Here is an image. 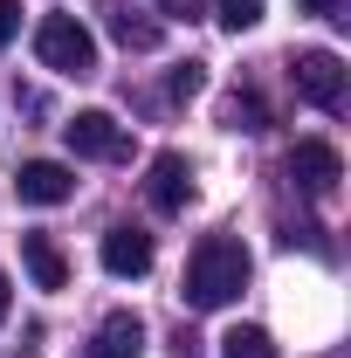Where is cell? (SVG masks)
Listing matches in <instances>:
<instances>
[{"mask_svg":"<svg viewBox=\"0 0 351 358\" xmlns=\"http://www.w3.org/2000/svg\"><path fill=\"white\" fill-rule=\"evenodd\" d=\"M62 138H69L76 159H131V131H124L110 110H76V117L62 124Z\"/></svg>","mask_w":351,"mask_h":358,"instance_id":"obj_3","label":"cell"},{"mask_svg":"<svg viewBox=\"0 0 351 358\" xmlns=\"http://www.w3.org/2000/svg\"><path fill=\"white\" fill-rule=\"evenodd\" d=\"M289 179H296L303 193H317V200H331L338 179H345L338 145H324V138H296V145H289Z\"/></svg>","mask_w":351,"mask_h":358,"instance_id":"obj_5","label":"cell"},{"mask_svg":"<svg viewBox=\"0 0 351 358\" xmlns=\"http://www.w3.org/2000/svg\"><path fill=\"white\" fill-rule=\"evenodd\" d=\"M289 76H296V96L317 103V110H338V103H345V62H338L331 48H303V55L289 62Z\"/></svg>","mask_w":351,"mask_h":358,"instance_id":"obj_4","label":"cell"},{"mask_svg":"<svg viewBox=\"0 0 351 358\" xmlns=\"http://www.w3.org/2000/svg\"><path fill=\"white\" fill-rule=\"evenodd\" d=\"M159 7H166L173 21H193V14H200V0H159Z\"/></svg>","mask_w":351,"mask_h":358,"instance_id":"obj_17","label":"cell"},{"mask_svg":"<svg viewBox=\"0 0 351 358\" xmlns=\"http://www.w3.org/2000/svg\"><path fill=\"white\" fill-rule=\"evenodd\" d=\"M14 193H21L28 207H62V200H76V173H69L62 159H28V166L14 173Z\"/></svg>","mask_w":351,"mask_h":358,"instance_id":"obj_6","label":"cell"},{"mask_svg":"<svg viewBox=\"0 0 351 358\" xmlns=\"http://www.w3.org/2000/svg\"><path fill=\"white\" fill-rule=\"evenodd\" d=\"M103 268H110L117 282H138V275L152 268V234H145V227H110V234H103Z\"/></svg>","mask_w":351,"mask_h":358,"instance_id":"obj_8","label":"cell"},{"mask_svg":"<svg viewBox=\"0 0 351 358\" xmlns=\"http://www.w3.org/2000/svg\"><path fill=\"white\" fill-rule=\"evenodd\" d=\"M35 55H42V69H55V76H96V35H89L76 14H42Z\"/></svg>","mask_w":351,"mask_h":358,"instance_id":"obj_2","label":"cell"},{"mask_svg":"<svg viewBox=\"0 0 351 358\" xmlns=\"http://www.w3.org/2000/svg\"><path fill=\"white\" fill-rule=\"evenodd\" d=\"M220 358H275V338H268L262 324H234L220 338Z\"/></svg>","mask_w":351,"mask_h":358,"instance_id":"obj_11","label":"cell"},{"mask_svg":"<svg viewBox=\"0 0 351 358\" xmlns=\"http://www.w3.org/2000/svg\"><path fill=\"white\" fill-rule=\"evenodd\" d=\"M241 289H248V248L234 234H207L186 262V303L193 310H227Z\"/></svg>","mask_w":351,"mask_h":358,"instance_id":"obj_1","label":"cell"},{"mask_svg":"<svg viewBox=\"0 0 351 358\" xmlns=\"http://www.w3.org/2000/svg\"><path fill=\"white\" fill-rule=\"evenodd\" d=\"M227 131H268V103L255 90H241V96L227 103Z\"/></svg>","mask_w":351,"mask_h":358,"instance_id":"obj_13","label":"cell"},{"mask_svg":"<svg viewBox=\"0 0 351 358\" xmlns=\"http://www.w3.org/2000/svg\"><path fill=\"white\" fill-rule=\"evenodd\" d=\"M214 21L227 35H248V28L262 21V0H214Z\"/></svg>","mask_w":351,"mask_h":358,"instance_id":"obj_14","label":"cell"},{"mask_svg":"<svg viewBox=\"0 0 351 358\" xmlns=\"http://www.w3.org/2000/svg\"><path fill=\"white\" fill-rule=\"evenodd\" d=\"M110 35L124 48H159V21H145V14H131V7H110Z\"/></svg>","mask_w":351,"mask_h":358,"instance_id":"obj_12","label":"cell"},{"mask_svg":"<svg viewBox=\"0 0 351 358\" xmlns=\"http://www.w3.org/2000/svg\"><path fill=\"white\" fill-rule=\"evenodd\" d=\"M296 7H303V14H331V21H338V0H296Z\"/></svg>","mask_w":351,"mask_h":358,"instance_id":"obj_19","label":"cell"},{"mask_svg":"<svg viewBox=\"0 0 351 358\" xmlns=\"http://www.w3.org/2000/svg\"><path fill=\"white\" fill-rule=\"evenodd\" d=\"M7 303H14V282H7V268H0V324H7Z\"/></svg>","mask_w":351,"mask_h":358,"instance_id":"obj_20","label":"cell"},{"mask_svg":"<svg viewBox=\"0 0 351 358\" xmlns=\"http://www.w3.org/2000/svg\"><path fill=\"white\" fill-rule=\"evenodd\" d=\"M200 90H207V62H179L173 76H166V96H173V103H186V96H200Z\"/></svg>","mask_w":351,"mask_h":358,"instance_id":"obj_15","label":"cell"},{"mask_svg":"<svg viewBox=\"0 0 351 358\" xmlns=\"http://www.w3.org/2000/svg\"><path fill=\"white\" fill-rule=\"evenodd\" d=\"M21 262L35 275V289H69V255H62L48 234H21Z\"/></svg>","mask_w":351,"mask_h":358,"instance_id":"obj_9","label":"cell"},{"mask_svg":"<svg viewBox=\"0 0 351 358\" xmlns=\"http://www.w3.org/2000/svg\"><path fill=\"white\" fill-rule=\"evenodd\" d=\"M173 358H200V338H193V331H179V338H173Z\"/></svg>","mask_w":351,"mask_h":358,"instance_id":"obj_18","label":"cell"},{"mask_svg":"<svg viewBox=\"0 0 351 358\" xmlns=\"http://www.w3.org/2000/svg\"><path fill=\"white\" fill-rule=\"evenodd\" d=\"M145 352V324H138V310H110L103 324H96V358H138Z\"/></svg>","mask_w":351,"mask_h":358,"instance_id":"obj_10","label":"cell"},{"mask_svg":"<svg viewBox=\"0 0 351 358\" xmlns=\"http://www.w3.org/2000/svg\"><path fill=\"white\" fill-rule=\"evenodd\" d=\"M21 35V0H0V48Z\"/></svg>","mask_w":351,"mask_h":358,"instance_id":"obj_16","label":"cell"},{"mask_svg":"<svg viewBox=\"0 0 351 358\" xmlns=\"http://www.w3.org/2000/svg\"><path fill=\"white\" fill-rule=\"evenodd\" d=\"M145 193H152L159 214H186V200H193V166H186L179 152H159V159H152V179H145Z\"/></svg>","mask_w":351,"mask_h":358,"instance_id":"obj_7","label":"cell"}]
</instances>
